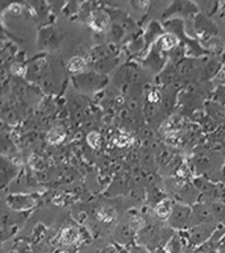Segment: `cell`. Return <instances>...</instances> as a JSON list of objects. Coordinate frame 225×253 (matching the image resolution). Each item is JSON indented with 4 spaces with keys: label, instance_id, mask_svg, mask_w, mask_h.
<instances>
[{
    "label": "cell",
    "instance_id": "obj_5",
    "mask_svg": "<svg viewBox=\"0 0 225 253\" xmlns=\"http://www.w3.org/2000/svg\"><path fill=\"white\" fill-rule=\"evenodd\" d=\"M211 219L210 213L203 205H195L191 210V216H190V226H197L202 224H207Z\"/></svg>",
    "mask_w": 225,
    "mask_h": 253
},
{
    "label": "cell",
    "instance_id": "obj_20",
    "mask_svg": "<svg viewBox=\"0 0 225 253\" xmlns=\"http://www.w3.org/2000/svg\"><path fill=\"white\" fill-rule=\"evenodd\" d=\"M8 253H20V252H18V251H11V252H8Z\"/></svg>",
    "mask_w": 225,
    "mask_h": 253
},
{
    "label": "cell",
    "instance_id": "obj_7",
    "mask_svg": "<svg viewBox=\"0 0 225 253\" xmlns=\"http://www.w3.org/2000/svg\"><path fill=\"white\" fill-rule=\"evenodd\" d=\"M90 27L96 32H104L108 27V19L104 15L102 12L97 11L93 13L90 21Z\"/></svg>",
    "mask_w": 225,
    "mask_h": 253
},
{
    "label": "cell",
    "instance_id": "obj_8",
    "mask_svg": "<svg viewBox=\"0 0 225 253\" xmlns=\"http://www.w3.org/2000/svg\"><path fill=\"white\" fill-rule=\"evenodd\" d=\"M133 236V226H129L128 224H123L120 225L115 231L116 240L120 244H129L132 242Z\"/></svg>",
    "mask_w": 225,
    "mask_h": 253
},
{
    "label": "cell",
    "instance_id": "obj_11",
    "mask_svg": "<svg viewBox=\"0 0 225 253\" xmlns=\"http://www.w3.org/2000/svg\"><path fill=\"white\" fill-rule=\"evenodd\" d=\"M87 67V61L82 56H75L68 62V71L72 73H79L85 71Z\"/></svg>",
    "mask_w": 225,
    "mask_h": 253
},
{
    "label": "cell",
    "instance_id": "obj_17",
    "mask_svg": "<svg viewBox=\"0 0 225 253\" xmlns=\"http://www.w3.org/2000/svg\"><path fill=\"white\" fill-rule=\"evenodd\" d=\"M218 253H225V237L218 243Z\"/></svg>",
    "mask_w": 225,
    "mask_h": 253
},
{
    "label": "cell",
    "instance_id": "obj_21",
    "mask_svg": "<svg viewBox=\"0 0 225 253\" xmlns=\"http://www.w3.org/2000/svg\"><path fill=\"white\" fill-rule=\"evenodd\" d=\"M61 253H66V252H61Z\"/></svg>",
    "mask_w": 225,
    "mask_h": 253
},
{
    "label": "cell",
    "instance_id": "obj_9",
    "mask_svg": "<svg viewBox=\"0 0 225 253\" xmlns=\"http://www.w3.org/2000/svg\"><path fill=\"white\" fill-rule=\"evenodd\" d=\"M177 45H179V38L174 34H166L160 40V49L162 50H174Z\"/></svg>",
    "mask_w": 225,
    "mask_h": 253
},
{
    "label": "cell",
    "instance_id": "obj_10",
    "mask_svg": "<svg viewBox=\"0 0 225 253\" xmlns=\"http://www.w3.org/2000/svg\"><path fill=\"white\" fill-rule=\"evenodd\" d=\"M171 211H173V207H171V203L168 201V199H163V201H161L156 207V213L161 219H166V218L169 219Z\"/></svg>",
    "mask_w": 225,
    "mask_h": 253
},
{
    "label": "cell",
    "instance_id": "obj_2",
    "mask_svg": "<svg viewBox=\"0 0 225 253\" xmlns=\"http://www.w3.org/2000/svg\"><path fill=\"white\" fill-rule=\"evenodd\" d=\"M191 210L185 205L176 204L173 207V211L169 217V224L175 229H183L190 223Z\"/></svg>",
    "mask_w": 225,
    "mask_h": 253
},
{
    "label": "cell",
    "instance_id": "obj_19",
    "mask_svg": "<svg viewBox=\"0 0 225 253\" xmlns=\"http://www.w3.org/2000/svg\"><path fill=\"white\" fill-rule=\"evenodd\" d=\"M102 253H116V251H115V250H114L113 248H108V249L104 250V251H103Z\"/></svg>",
    "mask_w": 225,
    "mask_h": 253
},
{
    "label": "cell",
    "instance_id": "obj_12",
    "mask_svg": "<svg viewBox=\"0 0 225 253\" xmlns=\"http://www.w3.org/2000/svg\"><path fill=\"white\" fill-rule=\"evenodd\" d=\"M65 136L66 134L62 129L55 128V129H52V130L48 132V135H47V140H48V142H50V143L56 144V143H60V142L65 138Z\"/></svg>",
    "mask_w": 225,
    "mask_h": 253
},
{
    "label": "cell",
    "instance_id": "obj_4",
    "mask_svg": "<svg viewBox=\"0 0 225 253\" xmlns=\"http://www.w3.org/2000/svg\"><path fill=\"white\" fill-rule=\"evenodd\" d=\"M34 199L26 195H11L7 197L8 208L15 211H25L34 207Z\"/></svg>",
    "mask_w": 225,
    "mask_h": 253
},
{
    "label": "cell",
    "instance_id": "obj_3",
    "mask_svg": "<svg viewBox=\"0 0 225 253\" xmlns=\"http://www.w3.org/2000/svg\"><path fill=\"white\" fill-rule=\"evenodd\" d=\"M212 232H214V229L207 224L192 226L188 233V240L190 244L194 246L204 245L212 237Z\"/></svg>",
    "mask_w": 225,
    "mask_h": 253
},
{
    "label": "cell",
    "instance_id": "obj_14",
    "mask_svg": "<svg viewBox=\"0 0 225 253\" xmlns=\"http://www.w3.org/2000/svg\"><path fill=\"white\" fill-rule=\"evenodd\" d=\"M87 141H88V143L91 145V147L97 148L100 145V143H101V136H100L99 132L91 131L90 134L88 135Z\"/></svg>",
    "mask_w": 225,
    "mask_h": 253
},
{
    "label": "cell",
    "instance_id": "obj_13",
    "mask_svg": "<svg viewBox=\"0 0 225 253\" xmlns=\"http://www.w3.org/2000/svg\"><path fill=\"white\" fill-rule=\"evenodd\" d=\"M167 251L169 253H180V240L177 236H174L167 244Z\"/></svg>",
    "mask_w": 225,
    "mask_h": 253
},
{
    "label": "cell",
    "instance_id": "obj_18",
    "mask_svg": "<svg viewBox=\"0 0 225 253\" xmlns=\"http://www.w3.org/2000/svg\"><path fill=\"white\" fill-rule=\"evenodd\" d=\"M131 253H147V252L144 251V249L138 248V246H134V248H133V250L131 251Z\"/></svg>",
    "mask_w": 225,
    "mask_h": 253
},
{
    "label": "cell",
    "instance_id": "obj_16",
    "mask_svg": "<svg viewBox=\"0 0 225 253\" xmlns=\"http://www.w3.org/2000/svg\"><path fill=\"white\" fill-rule=\"evenodd\" d=\"M161 95L158 94V91H151V93H149V101H150L151 103H155L157 102L158 100H160Z\"/></svg>",
    "mask_w": 225,
    "mask_h": 253
},
{
    "label": "cell",
    "instance_id": "obj_1",
    "mask_svg": "<svg viewBox=\"0 0 225 253\" xmlns=\"http://www.w3.org/2000/svg\"><path fill=\"white\" fill-rule=\"evenodd\" d=\"M107 82L106 77L94 73H87V74H79L74 78V84H77L79 89L82 90H96L104 86Z\"/></svg>",
    "mask_w": 225,
    "mask_h": 253
},
{
    "label": "cell",
    "instance_id": "obj_6",
    "mask_svg": "<svg viewBox=\"0 0 225 253\" xmlns=\"http://www.w3.org/2000/svg\"><path fill=\"white\" fill-rule=\"evenodd\" d=\"M80 239V232L75 226L68 225L63 227L61 232H60L58 242L62 245H73L79 242Z\"/></svg>",
    "mask_w": 225,
    "mask_h": 253
},
{
    "label": "cell",
    "instance_id": "obj_15",
    "mask_svg": "<svg viewBox=\"0 0 225 253\" xmlns=\"http://www.w3.org/2000/svg\"><path fill=\"white\" fill-rule=\"evenodd\" d=\"M11 71L14 75H19V77H21V75L25 73V68L23 67V65H20V63H15V65L12 66Z\"/></svg>",
    "mask_w": 225,
    "mask_h": 253
}]
</instances>
